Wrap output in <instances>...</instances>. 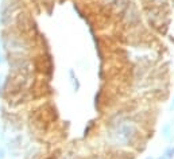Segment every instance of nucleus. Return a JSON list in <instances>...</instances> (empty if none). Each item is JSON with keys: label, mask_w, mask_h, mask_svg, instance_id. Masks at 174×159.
Here are the masks:
<instances>
[{"label": "nucleus", "mask_w": 174, "mask_h": 159, "mask_svg": "<svg viewBox=\"0 0 174 159\" xmlns=\"http://www.w3.org/2000/svg\"><path fill=\"white\" fill-rule=\"evenodd\" d=\"M116 20L120 23V27L124 31L135 30L142 26V12L139 9V6L131 0L130 6L126 8V11L119 16Z\"/></svg>", "instance_id": "nucleus-1"}, {"label": "nucleus", "mask_w": 174, "mask_h": 159, "mask_svg": "<svg viewBox=\"0 0 174 159\" xmlns=\"http://www.w3.org/2000/svg\"><path fill=\"white\" fill-rule=\"evenodd\" d=\"M161 135H162V138L165 139L166 141H169V143H174V135H173V127H171L170 123H166L162 125V128H161Z\"/></svg>", "instance_id": "nucleus-2"}, {"label": "nucleus", "mask_w": 174, "mask_h": 159, "mask_svg": "<svg viewBox=\"0 0 174 159\" xmlns=\"http://www.w3.org/2000/svg\"><path fill=\"white\" fill-rule=\"evenodd\" d=\"M68 74H69V78H70L72 86H73V90L74 92H78V90H80V88H81V82H80V80L77 78L76 71H74L73 69H69Z\"/></svg>", "instance_id": "nucleus-3"}, {"label": "nucleus", "mask_w": 174, "mask_h": 159, "mask_svg": "<svg viewBox=\"0 0 174 159\" xmlns=\"http://www.w3.org/2000/svg\"><path fill=\"white\" fill-rule=\"evenodd\" d=\"M163 155H165L167 159H174V146L166 147L165 151H163Z\"/></svg>", "instance_id": "nucleus-4"}, {"label": "nucleus", "mask_w": 174, "mask_h": 159, "mask_svg": "<svg viewBox=\"0 0 174 159\" xmlns=\"http://www.w3.org/2000/svg\"><path fill=\"white\" fill-rule=\"evenodd\" d=\"M93 127H94V120H91V121L88 123V125H86L85 131H84V136H85V138H88V136L91 135L92 130H93Z\"/></svg>", "instance_id": "nucleus-5"}, {"label": "nucleus", "mask_w": 174, "mask_h": 159, "mask_svg": "<svg viewBox=\"0 0 174 159\" xmlns=\"http://www.w3.org/2000/svg\"><path fill=\"white\" fill-rule=\"evenodd\" d=\"M169 111H170V112H174V94H173V97H171L170 105H169Z\"/></svg>", "instance_id": "nucleus-6"}, {"label": "nucleus", "mask_w": 174, "mask_h": 159, "mask_svg": "<svg viewBox=\"0 0 174 159\" xmlns=\"http://www.w3.org/2000/svg\"><path fill=\"white\" fill-rule=\"evenodd\" d=\"M4 62V57H3V54L0 53V63H3Z\"/></svg>", "instance_id": "nucleus-7"}, {"label": "nucleus", "mask_w": 174, "mask_h": 159, "mask_svg": "<svg viewBox=\"0 0 174 159\" xmlns=\"http://www.w3.org/2000/svg\"><path fill=\"white\" fill-rule=\"evenodd\" d=\"M146 159H155V158H153V156H147Z\"/></svg>", "instance_id": "nucleus-8"}]
</instances>
